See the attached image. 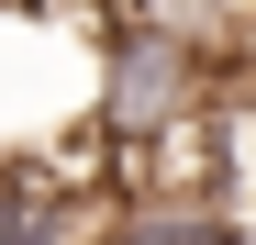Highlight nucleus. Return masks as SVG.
I'll list each match as a JSON object with an SVG mask.
<instances>
[{
    "label": "nucleus",
    "instance_id": "obj_1",
    "mask_svg": "<svg viewBox=\"0 0 256 245\" xmlns=\"http://www.w3.org/2000/svg\"><path fill=\"white\" fill-rule=\"evenodd\" d=\"M0 245H100V190L45 178V168H0Z\"/></svg>",
    "mask_w": 256,
    "mask_h": 245
},
{
    "label": "nucleus",
    "instance_id": "obj_2",
    "mask_svg": "<svg viewBox=\"0 0 256 245\" xmlns=\"http://www.w3.org/2000/svg\"><path fill=\"white\" fill-rule=\"evenodd\" d=\"M223 200H100V245H245Z\"/></svg>",
    "mask_w": 256,
    "mask_h": 245
}]
</instances>
